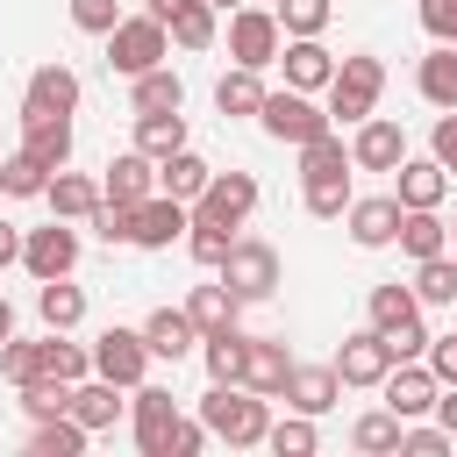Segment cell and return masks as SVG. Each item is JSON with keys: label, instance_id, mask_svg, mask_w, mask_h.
<instances>
[{"label": "cell", "instance_id": "40", "mask_svg": "<svg viewBox=\"0 0 457 457\" xmlns=\"http://www.w3.org/2000/svg\"><path fill=\"white\" fill-rule=\"evenodd\" d=\"M414 300H436V307H443V300H457V264H450L443 250H436V257H421V271H414Z\"/></svg>", "mask_w": 457, "mask_h": 457}, {"label": "cell", "instance_id": "34", "mask_svg": "<svg viewBox=\"0 0 457 457\" xmlns=\"http://www.w3.org/2000/svg\"><path fill=\"white\" fill-rule=\"evenodd\" d=\"M414 307H421L414 286H371V328L378 336H393L400 321H414Z\"/></svg>", "mask_w": 457, "mask_h": 457}, {"label": "cell", "instance_id": "26", "mask_svg": "<svg viewBox=\"0 0 457 457\" xmlns=\"http://www.w3.org/2000/svg\"><path fill=\"white\" fill-rule=\"evenodd\" d=\"M393 171H400V193H393L400 207H436V200H443V186H450V171H443L436 157H428V164H407V157H400Z\"/></svg>", "mask_w": 457, "mask_h": 457}, {"label": "cell", "instance_id": "50", "mask_svg": "<svg viewBox=\"0 0 457 457\" xmlns=\"http://www.w3.org/2000/svg\"><path fill=\"white\" fill-rule=\"evenodd\" d=\"M71 21H79L86 36H107V29L121 21V7H114V0H71Z\"/></svg>", "mask_w": 457, "mask_h": 457}, {"label": "cell", "instance_id": "56", "mask_svg": "<svg viewBox=\"0 0 457 457\" xmlns=\"http://www.w3.org/2000/svg\"><path fill=\"white\" fill-rule=\"evenodd\" d=\"M436 164H443V171H457V107L436 121Z\"/></svg>", "mask_w": 457, "mask_h": 457}, {"label": "cell", "instance_id": "46", "mask_svg": "<svg viewBox=\"0 0 457 457\" xmlns=\"http://www.w3.org/2000/svg\"><path fill=\"white\" fill-rule=\"evenodd\" d=\"M0 371L14 378V386H29V378H43V343H0Z\"/></svg>", "mask_w": 457, "mask_h": 457}, {"label": "cell", "instance_id": "12", "mask_svg": "<svg viewBox=\"0 0 457 457\" xmlns=\"http://www.w3.org/2000/svg\"><path fill=\"white\" fill-rule=\"evenodd\" d=\"M378 386H386V407H393L400 421H414V414H428V407H436V371H428V364H407V357H400Z\"/></svg>", "mask_w": 457, "mask_h": 457}, {"label": "cell", "instance_id": "62", "mask_svg": "<svg viewBox=\"0 0 457 457\" xmlns=\"http://www.w3.org/2000/svg\"><path fill=\"white\" fill-rule=\"evenodd\" d=\"M450 243H457V221H450Z\"/></svg>", "mask_w": 457, "mask_h": 457}, {"label": "cell", "instance_id": "38", "mask_svg": "<svg viewBox=\"0 0 457 457\" xmlns=\"http://www.w3.org/2000/svg\"><path fill=\"white\" fill-rule=\"evenodd\" d=\"M43 378H64V386L86 378V350L64 343V328H50V343H43Z\"/></svg>", "mask_w": 457, "mask_h": 457}, {"label": "cell", "instance_id": "6", "mask_svg": "<svg viewBox=\"0 0 457 457\" xmlns=\"http://www.w3.org/2000/svg\"><path fill=\"white\" fill-rule=\"evenodd\" d=\"M257 121H264V129H271L278 143H314V136L328 129V114H321V107H314L307 93H293V86H286V93H264Z\"/></svg>", "mask_w": 457, "mask_h": 457}, {"label": "cell", "instance_id": "55", "mask_svg": "<svg viewBox=\"0 0 457 457\" xmlns=\"http://www.w3.org/2000/svg\"><path fill=\"white\" fill-rule=\"evenodd\" d=\"M386 343H393V357H421V350H428V328H421V314H414V321H400Z\"/></svg>", "mask_w": 457, "mask_h": 457}, {"label": "cell", "instance_id": "1", "mask_svg": "<svg viewBox=\"0 0 457 457\" xmlns=\"http://www.w3.org/2000/svg\"><path fill=\"white\" fill-rule=\"evenodd\" d=\"M200 421H207V436H221L228 450H250V443H264V393H236V386H214L207 400H200Z\"/></svg>", "mask_w": 457, "mask_h": 457}, {"label": "cell", "instance_id": "16", "mask_svg": "<svg viewBox=\"0 0 457 457\" xmlns=\"http://www.w3.org/2000/svg\"><path fill=\"white\" fill-rule=\"evenodd\" d=\"M150 193H157V164H150L143 150L114 157L107 179H100V200H121V207H136V200H150Z\"/></svg>", "mask_w": 457, "mask_h": 457}, {"label": "cell", "instance_id": "36", "mask_svg": "<svg viewBox=\"0 0 457 457\" xmlns=\"http://www.w3.org/2000/svg\"><path fill=\"white\" fill-rule=\"evenodd\" d=\"M164 29H171V43H179V50H207V43H214V7H207V0H186Z\"/></svg>", "mask_w": 457, "mask_h": 457}, {"label": "cell", "instance_id": "27", "mask_svg": "<svg viewBox=\"0 0 457 457\" xmlns=\"http://www.w3.org/2000/svg\"><path fill=\"white\" fill-rule=\"evenodd\" d=\"M43 200L57 207V221H86V214H93V200H100V186H93V179H79V171H50Z\"/></svg>", "mask_w": 457, "mask_h": 457}, {"label": "cell", "instance_id": "11", "mask_svg": "<svg viewBox=\"0 0 457 457\" xmlns=\"http://www.w3.org/2000/svg\"><path fill=\"white\" fill-rule=\"evenodd\" d=\"M21 264H29L36 278H64V271L79 264V236H71L64 221H50V228L21 236Z\"/></svg>", "mask_w": 457, "mask_h": 457}, {"label": "cell", "instance_id": "57", "mask_svg": "<svg viewBox=\"0 0 457 457\" xmlns=\"http://www.w3.org/2000/svg\"><path fill=\"white\" fill-rule=\"evenodd\" d=\"M436 414H443V428H450V436H457V386H450V393H443V386H436Z\"/></svg>", "mask_w": 457, "mask_h": 457}, {"label": "cell", "instance_id": "10", "mask_svg": "<svg viewBox=\"0 0 457 457\" xmlns=\"http://www.w3.org/2000/svg\"><path fill=\"white\" fill-rule=\"evenodd\" d=\"M179 228H193V221H186V200H171V193H150L129 207V243H143V250H164Z\"/></svg>", "mask_w": 457, "mask_h": 457}, {"label": "cell", "instance_id": "7", "mask_svg": "<svg viewBox=\"0 0 457 457\" xmlns=\"http://www.w3.org/2000/svg\"><path fill=\"white\" fill-rule=\"evenodd\" d=\"M228 57H236V64H250V71H264V64L278 57V14L236 7V14H228Z\"/></svg>", "mask_w": 457, "mask_h": 457}, {"label": "cell", "instance_id": "31", "mask_svg": "<svg viewBox=\"0 0 457 457\" xmlns=\"http://www.w3.org/2000/svg\"><path fill=\"white\" fill-rule=\"evenodd\" d=\"M214 107H221V114H257V107H264V86H257V71H250V64L221 71V86H214Z\"/></svg>", "mask_w": 457, "mask_h": 457}, {"label": "cell", "instance_id": "15", "mask_svg": "<svg viewBox=\"0 0 457 457\" xmlns=\"http://www.w3.org/2000/svg\"><path fill=\"white\" fill-rule=\"evenodd\" d=\"M271 64H286V86H293V93H314V86H328V71H336V57H328L314 36H293Z\"/></svg>", "mask_w": 457, "mask_h": 457}, {"label": "cell", "instance_id": "17", "mask_svg": "<svg viewBox=\"0 0 457 457\" xmlns=\"http://www.w3.org/2000/svg\"><path fill=\"white\" fill-rule=\"evenodd\" d=\"M79 107V79L64 71V64H43L36 79H29V100H21V121L29 114H71Z\"/></svg>", "mask_w": 457, "mask_h": 457}, {"label": "cell", "instance_id": "19", "mask_svg": "<svg viewBox=\"0 0 457 457\" xmlns=\"http://www.w3.org/2000/svg\"><path fill=\"white\" fill-rule=\"evenodd\" d=\"M193 336H200V328H193V314H186V307H157V314L143 321V343H150V357H171V364L193 350Z\"/></svg>", "mask_w": 457, "mask_h": 457}, {"label": "cell", "instance_id": "54", "mask_svg": "<svg viewBox=\"0 0 457 457\" xmlns=\"http://www.w3.org/2000/svg\"><path fill=\"white\" fill-rule=\"evenodd\" d=\"M428 371H436V386H457V336L428 343Z\"/></svg>", "mask_w": 457, "mask_h": 457}, {"label": "cell", "instance_id": "24", "mask_svg": "<svg viewBox=\"0 0 457 457\" xmlns=\"http://www.w3.org/2000/svg\"><path fill=\"white\" fill-rule=\"evenodd\" d=\"M136 150H143V157H171V150H186V114H179V107H164V114H136Z\"/></svg>", "mask_w": 457, "mask_h": 457}, {"label": "cell", "instance_id": "37", "mask_svg": "<svg viewBox=\"0 0 457 457\" xmlns=\"http://www.w3.org/2000/svg\"><path fill=\"white\" fill-rule=\"evenodd\" d=\"M36 307H43V321H50V328H71V321L86 314V293H79V286H64V278H43Z\"/></svg>", "mask_w": 457, "mask_h": 457}, {"label": "cell", "instance_id": "25", "mask_svg": "<svg viewBox=\"0 0 457 457\" xmlns=\"http://www.w3.org/2000/svg\"><path fill=\"white\" fill-rule=\"evenodd\" d=\"M207 179H214V171H207V157H193V150H171V157H157V193H171V200H193Z\"/></svg>", "mask_w": 457, "mask_h": 457}, {"label": "cell", "instance_id": "51", "mask_svg": "<svg viewBox=\"0 0 457 457\" xmlns=\"http://www.w3.org/2000/svg\"><path fill=\"white\" fill-rule=\"evenodd\" d=\"M86 221H93L107 243H129V207H121V200H93V214H86Z\"/></svg>", "mask_w": 457, "mask_h": 457}, {"label": "cell", "instance_id": "20", "mask_svg": "<svg viewBox=\"0 0 457 457\" xmlns=\"http://www.w3.org/2000/svg\"><path fill=\"white\" fill-rule=\"evenodd\" d=\"M43 171H64V157H71V121L64 114H29V143H21Z\"/></svg>", "mask_w": 457, "mask_h": 457}, {"label": "cell", "instance_id": "4", "mask_svg": "<svg viewBox=\"0 0 457 457\" xmlns=\"http://www.w3.org/2000/svg\"><path fill=\"white\" fill-rule=\"evenodd\" d=\"M164 50H171V43H164V21H157V14H143V21H114V29H107V64L129 71V79L150 71V64H164Z\"/></svg>", "mask_w": 457, "mask_h": 457}, {"label": "cell", "instance_id": "8", "mask_svg": "<svg viewBox=\"0 0 457 457\" xmlns=\"http://www.w3.org/2000/svg\"><path fill=\"white\" fill-rule=\"evenodd\" d=\"M143 364H150L143 328H107V336L93 343V371L114 378V386H143Z\"/></svg>", "mask_w": 457, "mask_h": 457}, {"label": "cell", "instance_id": "21", "mask_svg": "<svg viewBox=\"0 0 457 457\" xmlns=\"http://www.w3.org/2000/svg\"><path fill=\"white\" fill-rule=\"evenodd\" d=\"M350 236H357L364 250L393 243V236H400V200H393V193H386V200H350Z\"/></svg>", "mask_w": 457, "mask_h": 457}, {"label": "cell", "instance_id": "59", "mask_svg": "<svg viewBox=\"0 0 457 457\" xmlns=\"http://www.w3.org/2000/svg\"><path fill=\"white\" fill-rule=\"evenodd\" d=\"M179 7H186V0H150V14H157V21H171Z\"/></svg>", "mask_w": 457, "mask_h": 457}, {"label": "cell", "instance_id": "52", "mask_svg": "<svg viewBox=\"0 0 457 457\" xmlns=\"http://www.w3.org/2000/svg\"><path fill=\"white\" fill-rule=\"evenodd\" d=\"M421 29L436 43H457V0H421Z\"/></svg>", "mask_w": 457, "mask_h": 457}, {"label": "cell", "instance_id": "43", "mask_svg": "<svg viewBox=\"0 0 457 457\" xmlns=\"http://www.w3.org/2000/svg\"><path fill=\"white\" fill-rule=\"evenodd\" d=\"M400 428H407V421H400L393 407H378V414H364V421L350 428V443H357V450H400Z\"/></svg>", "mask_w": 457, "mask_h": 457}, {"label": "cell", "instance_id": "49", "mask_svg": "<svg viewBox=\"0 0 457 457\" xmlns=\"http://www.w3.org/2000/svg\"><path fill=\"white\" fill-rule=\"evenodd\" d=\"M264 443L278 450V457H307L314 450V421L300 414V421H278V428H264Z\"/></svg>", "mask_w": 457, "mask_h": 457}, {"label": "cell", "instance_id": "14", "mask_svg": "<svg viewBox=\"0 0 457 457\" xmlns=\"http://www.w3.org/2000/svg\"><path fill=\"white\" fill-rule=\"evenodd\" d=\"M278 393H286L300 414H328V407H336V393H343V378H336V364H293Z\"/></svg>", "mask_w": 457, "mask_h": 457}, {"label": "cell", "instance_id": "42", "mask_svg": "<svg viewBox=\"0 0 457 457\" xmlns=\"http://www.w3.org/2000/svg\"><path fill=\"white\" fill-rule=\"evenodd\" d=\"M21 407H29L36 421H50V414H71V386H64V378H29V386H21Z\"/></svg>", "mask_w": 457, "mask_h": 457}, {"label": "cell", "instance_id": "9", "mask_svg": "<svg viewBox=\"0 0 457 457\" xmlns=\"http://www.w3.org/2000/svg\"><path fill=\"white\" fill-rule=\"evenodd\" d=\"M393 364H400V357H393V343H386L378 328H357V336L336 350V378H343V386H378Z\"/></svg>", "mask_w": 457, "mask_h": 457}, {"label": "cell", "instance_id": "2", "mask_svg": "<svg viewBox=\"0 0 457 457\" xmlns=\"http://www.w3.org/2000/svg\"><path fill=\"white\" fill-rule=\"evenodd\" d=\"M378 86H386V64L378 57H343L328 71V121H364L378 107Z\"/></svg>", "mask_w": 457, "mask_h": 457}, {"label": "cell", "instance_id": "58", "mask_svg": "<svg viewBox=\"0 0 457 457\" xmlns=\"http://www.w3.org/2000/svg\"><path fill=\"white\" fill-rule=\"evenodd\" d=\"M14 257H21V236H14L7 221H0V264H14Z\"/></svg>", "mask_w": 457, "mask_h": 457}, {"label": "cell", "instance_id": "60", "mask_svg": "<svg viewBox=\"0 0 457 457\" xmlns=\"http://www.w3.org/2000/svg\"><path fill=\"white\" fill-rule=\"evenodd\" d=\"M7 336H14V307L0 300V343H7Z\"/></svg>", "mask_w": 457, "mask_h": 457}, {"label": "cell", "instance_id": "39", "mask_svg": "<svg viewBox=\"0 0 457 457\" xmlns=\"http://www.w3.org/2000/svg\"><path fill=\"white\" fill-rule=\"evenodd\" d=\"M171 414H179L171 407V386H136V443H150Z\"/></svg>", "mask_w": 457, "mask_h": 457}, {"label": "cell", "instance_id": "29", "mask_svg": "<svg viewBox=\"0 0 457 457\" xmlns=\"http://www.w3.org/2000/svg\"><path fill=\"white\" fill-rule=\"evenodd\" d=\"M421 100H428V107H457V50H450V43H436V50L421 57Z\"/></svg>", "mask_w": 457, "mask_h": 457}, {"label": "cell", "instance_id": "48", "mask_svg": "<svg viewBox=\"0 0 457 457\" xmlns=\"http://www.w3.org/2000/svg\"><path fill=\"white\" fill-rule=\"evenodd\" d=\"M228 228H214V221H193V236H186V250H193V264H221L228 257Z\"/></svg>", "mask_w": 457, "mask_h": 457}, {"label": "cell", "instance_id": "3", "mask_svg": "<svg viewBox=\"0 0 457 457\" xmlns=\"http://www.w3.org/2000/svg\"><path fill=\"white\" fill-rule=\"evenodd\" d=\"M250 207H257V179L250 171H214L193 193V221H214V228H243Z\"/></svg>", "mask_w": 457, "mask_h": 457}, {"label": "cell", "instance_id": "18", "mask_svg": "<svg viewBox=\"0 0 457 457\" xmlns=\"http://www.w3.org/2000/svg\"><path fill=\"white\" fill-rule=\"evenodd\" d=\"M350 157H357L364 171H393V164L407 157V136H400V121H364V129H357V143H350Z\"/></svg>", "mask_w": 457, "mask_h": 457}, {"label": "cell", "instance_id": "22", "mask_svg": "<svg viewBox=\"0 0 457 457\" xmlns=\"http://www.w3.org/2000/svg\"><path fill=\"white\" fill-rule=\"evenodd\" d=\"M393 243L421 264V257H436V250L450 243V221H436V207H400V236H393Z\"/></svg>", "mask_w": 457, "mask_h": 457}, {"label": "cell", "instance_id": "41", "mask_svg": "<svg viewBox=\"0 0 457 457\" xmlns=\"http://www.w3.org/2000/svg\"><path fill=\"white\" fill-rule=\"evenodd\" d=\"M300 164H307V179H336V171L350 164V150L336 143V129H321L314 143H300Z\"/></svg>", "mask_w": 457, "mask_h": 457}, {"label": "cell", "instance_id": "61", "mask_svg": "<svg viewBox=\"0 0 457 457\" xmlns=\"http://www.w3.org/2000/svg\"><path fill=\"white\" fill-rule=\"evenodd\" d=\"M207 7H228V14H236V7H243V0H207Z\"/></svg>", "mask_w": 457, "mask_h": 457}, {"label": "cell", "instance_id": "53", "mask_svg": "<svg viewBox=\"0 0 457 457\" xmlns=\"http://www.w3.org/2000/svg\"><path fill=\"white\" fill-rule=\"evenodd\" d=\"M457 436L450 428H400V450H414V457H443Z\"/></svg>", "mask_w": 457, "mask_h": 457}, {"label": "cell", "instance_id": "35", "mask_svg": "<svg viewBox=\"0 0 457 457\" xmlns=\"http://www.w3.org/2000/svg\"><path fill=\"white\" fill-rule=\"evenodd\" d=\"M200 443H207V421H179V414H171V421L143 443V457H193Z\"/></svg>", "mask_w": 457, "mask_h": 457}, {"label": "cell", "instance_id": "45", "mask_svg": "<svg viewBox=\"0 0 457 457\" xmlns=\"http://www.w3.org/2000/svg\"><path fill=\"white\" fill-rule=\"evenodd\" d=\"M43 186H50V171H43L29 150H14V157L0 164V193H21V200H29V193H43Z\"/></svg>", "mask_w": 457, "mask_h": 457}, {"label": "cell", "instance_id": "30", "mask_svg": "<svg viewBox=\"0 0 457 457\" xmlns=\"http://www.w3.org/2000/svg\"><path fill=\"white\" fill-rule=\"evenodd\" d=\"M186 100V86H179V71H164V64H150V71H136V114H164V107H179Z\"/></svg>", "mask_w": 457, "mask_h": 457}, {"label": "cell", "instance_id": "28", "mask_svg": "<svg viewBox=\"0 0 457 457\" xmlns=\"http://www.w3.org/2000/svg\"><path fill=\"white\" fill-rule=\"evenodd\" d=\"M243 343H250V336H243L236 321H228V328H207V378H214V386H236V378H243Z\"/></svg>", "mask_w": 457, "mask_h": 457}, {"label": "cell", "instance_id": "47", "mask_svg": "<svg viewBox=\"0 0 457 457\" xmlns=\"http://www.w3.org/2000/svg\"><path fill=\"white\" fill-rule=\"evenodd\" d=\"M328 21V0H278V29L286 36H321Z\"/></svg>", "mask_w": 457, "mask_h": 457}, {"label": "cell", "instance_id": "5", "mask_svg": "<svg viewBox=\"0 0 457 457\" xmlns=\"http://www.w3.org/2000/svg\"><path fill=\"white\" fill-rule=\"evenodd\" d=\"M214 271H221V286H228L236 300H264V293L278 286V250H271V243H228V257H221Z\"/></svg>", "mask_w": 457, "mask_h": 457}, {"label": "cell", "instance_id": "23", "mask_svg": "<svg viewBox=\"0 0 457 457\" xmlns=\"http://www.w3.org/2000/svg\"><path fill=\"white\" fill-rule=\"evenodd\" d=\"M121 386L114 378H93V386H71V421L86 428V436H100V428H114V414H121V400H114Z\"/></svg>", "mask_w": 457, "mask_h": 457}, {"label": "cell", "instance_id": "44", "mask_svg": "<svg viewBox=\"0 0 457 457\" xmlns=\"http://www.w3.org/2000/svg\"><path fill=\"white\" fill-rule=\"evenodd\" d=\"M307 214H321V221L350 214V179H343V171H336V179H307Z\"/></svg>", "mask_w": 457, "mask_h": 457}, {"label": "cell", "instance_id": "32", "mask_svg": "<svg viewBox=\"0 0 457 457\" xmlns=\"http://www.w3.org/2000/svg\"><path fill=\"white\" fill-rule=\"evenodd\" d=\"M236 307H243V300H236L221 278H214V286H193V300H186L193 328H228V321H236Z\"/></svg>", "mask_w": 457, "mask_h": 457}, {"label": "cell", "instance_id": "33", "mask_svg": "<svg viewBox=\"0 0 457 457\" xmlns=\"http://www.w3.org/2000/svg\"><path fill=\"white\" fill-rule=\"evenodd\" d=\"M29 450H36V457H79V450H86V428H79L71 414H50V421H36Z\"/></svg>", "mask_w": 457, "mask_h": 457}, {"label": "cell", "instance_id": "13", "mask_svg": "<svg viewBox=\"0 0 457 457\" xmlns=\"http://www.w3.org/2000/svg\"><path fill=\"white\" fill-rule=\"evenodd\" d=\"M286 371H293L286 343H278V336H250V343H243V378H236V386H250V393L271 400V393L286 386Z\"/></svg>", "mask_w": 457, "mask_h": 457}]
</instances>
